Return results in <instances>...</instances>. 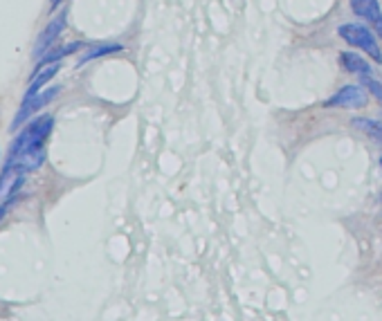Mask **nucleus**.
Instances as JSON below:
<instances>
[{"label": "nucleus", "instance_id": "f03ea898", "mask_svg": "<svg viewBox=\"0 0 382 321\" xmlns=\"http://www.w3.org/2000/svg\"><path fill=\"white\" fill-rule=\"evenodd\" d=\"M337 34L342 36L348 45H353L357 50H362L364 54H369L376 63H382V50L369 27L360 25V23H344V25H339Z\"/></svg>", "mask_w": 382, "mask_h": 321}, {"label": "nucleus", "instance_id": "f257e3e1", "mask_svg": "<svg viewBox=\"0 0 382 321\" xmlns=\"http://www.w3.org/2000/svg\"><path fill=\"white\" fill-rule=\"evenodd\" d=\"M54 128V117L52 115H40L36 119L27 122L25 131H23L19 138L12 142L10 146V155L7 157H19L25 153H36V151H45V144L50 140Z\"/></svg>", "mask_w": 382, "mask_h": 321}, {"label": "nucleus", "instance_id": "423d86ee", "mask_svg": "<svg viewBox=\"0 0 382 321\" xmlns=\"http://www.w3.org/2000/svg\"><path fill=\"white\" fill-rule=\"evenodd\" d=\"M351 10L355 16H360L367 23H371L373 29L378 31V36L382 38V10L378 0H351Z\"/></svg>", "mask_w": 382, "mask_h": 321}, {"label": "nucleus", "instance_id": "9b49d317", "mask_svg": "<svg viewBox=\"0 0 382 321\" xmlns=\"http://www.w3.org/2000/svg\"><path fill=\"white\" fill-rule=\"evenodd\" d=\"M124 50V45H119V43H106V45H97L93 47V50H88L84 56L79 59V66H84V63L88 61H95V59H102V56H108V54H117Z\"/></svg>", "mask_w": 382, "mask_h": 321}, {"label": "nucleus", "instance_id": "7ed1b4c3", "mask_svg": "<svg viewBox=\"0 0 382 321\" xmlns=\"http://www.w3.org/2000/svg\"><path fill=\"white\" fill-rule=\"evenodd\" d=\"M61 88L59 86H52V88H47L45 92H38L36 97H32V99H23L21 103V110H19V115L14 117V122L10 126V131H16L19 126H23L25 122H29V117L34 115V112H38L40 108H45L47 103H50L56 94H59Z\"/></svg>", "mask_w": 382, "mask_h": 321}, {"label": "nucleus", "instance_id": "f8f14e48", "mask_svg": "<svg viewBox=\"0 0 382 321\" xmlns=\"http://www.w3.org/2000/svg\"><path fill=\"white\" fill-rule=\"evenodd\" d=\"M21 198H23V196H19V194H14V196H7V200H5V203L0 205V220L5 218V216H7V211H10L12 207H14L16 203H19Z\"/></svg>", "mask_w": 382, "mask_h": 321}, {"label": "nucleus", "instance_id": "9d476101", "mask_svg": "<svg viewBox=\"0 0 382 321\" xmlns=\"http://www.w3.org/2000/svg\"><path fill=\"white\" fill-rule=\"evenodd\" d=\"M351 126L355 131H362L364 135H369L373 142L382 144V124L376 122V119H369V117H355Z\"/></svg>", "mask_w": 382, "mask_h": 321}, {"label": "nucleus", "instance_id": "39448f33", "mask_svg": "<svg viewBox=\"0 0 382 321\" xmlns=\"http://www.w3.org/2000/svg\"><path fill=\"white\" fill-rule=\"evenodd\" d=\"M68 25V10H63L61 14H56L54 18L47 23V27L38 34V41H36V47H34V56H43L47 52V47L54 45L56 38L61 36V31L66 29Z\"/></svg>", "mask_w": 382, "mask_h": 321}, {"label": "nucleus", "instance_id": "ddd939ff", "mask_svg": "<svg viewBox=\"0 0 382 321\" xmlns=\"http://www.w3.org/2000/svg\"><path fill=\"white\" fill-rule=\"evenodd\" d=\"M59 7V0H52V10H56Z\"/></svg>", "mask_w": 382, "mask_h": 321}, {"label": "nucleus", "instance_id": "20e7f679", "mask_svg": "<svg viewBox=\"0 0 382 321\" xmlns=\"http://www.w3.org/2000/svg\"><path fill=\"white\" fill-rule=\"evenodd\" d=\"M367 103V92L362 86H344L324 101V108H362Z\"/></svg>", "mask_w": 382, "mask_h": 321}, {"label": "nucleus", "instance_id": "2eb2a0df", "mask_svg": "<svg viewBox=\"0 0 382 321\" xmlns=\"http://www.w3.org/2000/svg\"><path fill=\"white\" fill-rule=\"evenodd\" d=\"M380 198H382V194H380Z\"/></svg>", "mask_w": 382, "mask_h": 321}, {"label": "nucleus", "instance_id": "1a4fd4ad", "mask_svg": "<svg viewBox=\"0 0 382 321\" xmlns=\"http://www.w3.org/2000/svg\"><path fill=\"white\" fill-rule=\"evenodd\" d=\"M61 70L59 63H54V66H47L43 70H38L34 72V79H32V84L27 88V92H25V99H32V97H36V94L40 92V88H45L47 84L52 81V79L56 77V72Z\"/></svg>", "mask_w": 382, "mask_h": 321}, {"label": "nucleus", "instance_id": "4468645a", "mask_svg": "<svg viewBox=\"0 0 382 321\" xmlns=\"http://www.w3.org/2000/svg\"><path fill=\"white\" fill-rule=\"evenodd\" d=\"M380 166H382V155H380Z\"/></svg>", "mask_w": 382, "mask_h": 321}, {"label": "nucleus", "instance_id": "6e6552de", "mask_svg": "<svg viewBox=\"0 0 382 321\" xmlns=\"http://www.w3.org/2000/svg\"><path fill=\"white\" fill-rule=\"evenodd\" d=\"M339 66L344 68L348 75H357V77H371V66L364 61L362 54L355 52H339Z\"/></svg>", "mask_w": 382, "mask_h": 321}, {"label": "nucleus", "instance_id": "0eeeda50", "mask_svg": "<svg viewBox=\"0 0 382 321\" xmlns=\"http://www.w3.org/2000/svg\"><path fill=\"white\" fill-rule=\"evenodd\" d=\"M81 47H84V43H79V41L52 47V50H47V52H45V54L38 59V63H36V70H34V72L43 70V68H47V66H54V63H59V61L63 59V56L75 54V52H79V50H81ZM34 72H32V75H34Z\"/></svg>", "mask_w": 382, "mask_h": 321}, {"label": "nucleus", "instance_id": "dca6fc26", "mask_svg": "<svg viewBox=\"0 0 382 321\" xmlns=\"http://www.w3.org/2000/svg\"><path fill=\"white\" fill-rule=\"evenodd\" d=\"M59 3H61V0H59Z\"/></svg>", "mask_w": 382, "mask_h": 321}]
</instances>
